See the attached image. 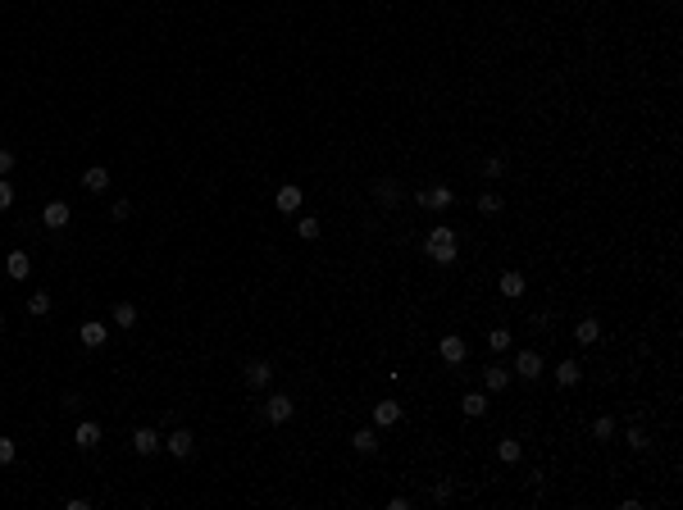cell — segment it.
Segmentation results:
<instances>
[{
	"mask_svg": "<svg viewBox=\"0 0 683 510\" xmlns=\"http://www.w3.org/2000/svg\"><path fill=\"white\" fill-rule=\"evenodd\" d=\"M424 255H433L438 264H451V260H456V233H451L447 224H438V228L424 237Z\"/></svg>",
	"mask_w": 683,
	"mask_h": 510,
	"instance_id": "obj_1",
	"label": "cell"
},
{
	"mask_svg": "<svg viewBox=\"0 0 683 510\" xmlns=\"http://www.w3.org/2000/svg\"><path fill=\"white\" fill-rule=\"evenodd\" d=\"M292 415H296V401L287 397V392H274V397L264 401V419H269V424H287Z\"/></svg>",
	"mask_w": 683,
	"mask_h": 510,
	"instance_id": "obj_2",
	"label": "cell"
},
{
	"mask_svg": "<svg viewBox=\"0 0 683 510\" xmlns=\"http://www.w3.org/2000/svg\"><path fill=\"white\" fill-rule=\"evenodd\" d=\"M415 200L424 210H451V205H456V191H451V187H419Z\"/></svg>",
	"mask_w": 683,
	"mask_h": 510,
	"instance_id": "obj_3",
	"label": "cell"
},
{
	"mask_svg": "<svg viewBox=\"0 0 683 510\" xmlns=\"http://www.w3.org/2000/svg\"><path fill=\"white\" fill-rule=\"evenodd\" d=\"M438 355L447 364H465V355H469V346H465V338H460V333H447V338L438 342Z\"/></svg>",
	"mask_w": 683,
	"mask_h": 510,
	"instance_id": "obj_4",
	"label": "cell"
},
{
	"mask_svg": "<svg viewBox=\"0 0 683 510\" xmlns=\"http://www.w3.org/2000/svg\"><path fill=\"white\" fill-rule=\"evenodd\" d=\"M301 200H305V191L296 187V182H283V187H278V196H274V205H278V215H296V210H301Z\"/></svg>",
	"mask_w": 683,
	"mask_h": 510,
	"instance_id": "obj_5",
	"label": "cell"
},
{
	"mask_svg": "<svg viewBox=\"0 0 683 510\" xmlns=\"http://www.w3.org/2000/svg\"><path fill=\"white\" fill-rule=\"evenodd\" d=\"M42 224L51 228V233H60V228H69V224H73V210L64 205V200H51V205L42 210Z\"/></svg>",
	"mask_w": 683,
	"mask_h": 510,
	"instance_id": "obj_6",
	"label": "cell"
},
{
	"mask_svg": "<svg viewBox=\"0 0 683 510\" xmlns=\"http://www.w3.org/2000/svg\"><path fill=\"white\" fill-rule=\"evenodd\" d=\"M242 378H246V388H269V378H274V364H269V360H251V364H246V369H242Z\"/></svg>",
	"mask_w": 683,
	"mask_h": 510,
	"instance_id": "obj_7",
	"label": "cell"
},
{
	"mask_svg": "<svg viewBox=\"0 0 683 510\" xmlns=\"http://www.w3.org/2000/svg\"><path fill=\"white\" fill-rule=\"evenodd\" d=\"M165 447H169V456L187 460V456H191V447H196V438H191V428H173L169 438H165Z\"/></svg>",
	"mask_w": 683,
	"mask_h": 510,
	"instance_id": "obj_8",
	"label": "cell"
},
{
	"mask_svg": "<svg viewBox=\"0 0 683 510\" xmlns=\"http://www.w3.org/2000/svg\"><path fill=\"white\" fill-rule=\"evenodd\" d=\"M160 447H165V438H160L155 428H137V433H132V451H137V456H155Z\"/></svg>",
	"mask_w": 683,
	"mask_h": 510,
	"instance_id": "obj_9",
	"label": "cell"
},
{
	"mask_svg": "<svg viewBox=\"0 0 683 510\" xmlns=\"http://www.w3.org/2000/svg\"><path fill=\"white\" fill-rule=\"evenodd\" d=\"M78 338H82V346H105V338H110V324H105V319H87L82 329H78Z\"/></svg>",
	"mask_w": 683,
	"mask_h": 510,
	"instance_id": "obj_10",
	"label": "cell"
},
{
	"mask_svg": "<svg viewBox=\"0 0 683 510\" xmlns=\"http://www.w3.org/2000/svg\"><path fill=\"white\" fill-rule=\"evenodd\" d=\"M82 187L91 191V196H101V191H110V169H105V165H91V169L82 173Z\"/></svg>",
	"mask_w": 683,
	"mask_h": 510,
	"instance_id": "obj_11",
	"label": "cell"
},
{
	"mask_svg": "<svg viewBox=\"0 0 683 510\" xmlns=\"http://www.w3.org/2000/svg\"><path fill=\"white\" fill-rule=\"evenodd\" d=\"M497 287H502L506 301H519V296H524V274H519V269H506V274L497 278Z\"/></svg>",
	"mask_w": 683,
	"mask_h": 510,
	"instance_id": "obj_12",
	"label": "cell"
},
{
	"mask_svg": "<svg viewBox=\"0 0 683 510\" xmlns=\"http://www.w3.org/2000/svg\"><path fill=\"white\" fill-rule=\"evenodd\" d=\"M515 374H519V378H537V374H542V355H537V351H519L515 355Z\"/></svg>",
	"mask_w": 683,
	"mask_h": 510,
	"instance_id": "obj_13",
	"label": "cell"
},
{
	"mask_svg": "<svg viewBox=\"0 0 683 510\" xmlns=\"http://www.w3.org/2000/svg\"><path fill=\"white\" fill-rule=\"evenodd\" d=\"M483 388L487 392H506V388H511V369H506V364H487V369H483Z\"/></svg>",
	"mask_w": 683,
	"mask_h": 510,
	"instance_id": "obj_14",
	"label": "cell"
},
{
	"mask_svg": "<svg viewBox=\"0 0 683 510\" xmlns=\"http://www.w3.org/2000/svg\"><path fill=\"white\" fill-rule=\"evenodd\" d=\"M374 424L378 428L401 424V401H378V406H374Z\"/></svg>",
	"mask_w": 683,
	"mask_h": 510,
	"instance_id": "obj_15",
	"label": "cell"
},
{
	"mask_svg": "<svg viewBox=\"0 0 683 510\" xmlns=\"http://www.w3.org/2000/svg\"><path fill=\"white\" fill-rule=\"evenodd\" d=\"M374 196H378V205H383V210L401 205V187H397L392 178H378V182H374Z\"/></svg>",
	"mask_w": 683,
	"mask_h": 510,
	"instance_id": "obj_16",
	"label": "cell"
},
{
	"mask_svg": "<svg viewBox=\"0 0 683 510\" xmlns=\"http://www.w3.org/2000/svg\"><path fill=\"white\" fill-rule=\"evenodd\" d=\"M73 442H78L82 451H91L96 442H101V424H91V419H82V424L73 428Z\"/></svg>",
	"mask_w": 683,
	"mask_h": 510,
	"instance_id": "obj_17",
	"label": "cell"
},
{
	"mask_svg": "<svg viewBox=\"0 0 683 510\" xmlns=\"http://www.w3.org/2000/svg\"><path fill=\"white\" fill-rule=\"evenodd\" d=\"M579 378H583V364L579 360H561V364H556V383H561V388H574Z\"/></svg>",
	"mask_w": 683,
	"mask_h": 510,
	"instance_id": "obj_18",
	"label": "cell"
},
{
	"mask_svg": "<svg viewBox=\"0 0 683 510\" xmlns=\"http://www.w3.org/2000/svg\"><path fill=\"white\" fill-rule=\"evenodd\" d=\"M460 410H465L469 419L487 415V392H465V397H460Z\"/></svg>",
	"mask_w": 683,
	"mask_h": 510,
	"instance_id": "obj_19",
	"label": "cell"
},
{
	"mask_svg": "<svg viewBox=\"0 0 683 510\" xmlns=\"http://www.w3.org/2000/svg\"><path fill=\"white\" fill-rule=\"evenodd\" d=\"M351 447L360 451V456H374V451H378V433H374V428H355L351 433Z\"/></svg>",
	"mask_w": 683,
	"mask_h": 510,
	"instance_id": "obj_20",
	"label": "cell"
},
{
	"mask_svg": "<svg viewBox=\"0 0 683 510\" xmlns=\"http://www.w3.org/2000/svg\"><path fill=\"white\" fill-rule=\"evenodd\" d=\"M5 269H9V278H27L32 274V260H27V251H9Z\"/></svg>",
	"mask_w": 683,
	"mask_h": 510,
	"instance_id": "obj_21",
	"label": "cell"
},
{
	"mask_svg": "<svg viewBox=\"0 0 683 510\" xmlns=\"http://www.w3.org/2000/svg\"><path fill=\"white\" fill-rule=\"evenodd\" d=\"M51 292H32L27 296V314H32V319H46V314H51Z\"/></svg>",
	"mask_w": 683,
	"mask_h": 510,
	"instance_id": "obj_22",
	"label": "cell"
},
{
	"mask_svg": "<svg viewBox=\"0 0 683 510\" xmlns=\"http://www.w3.org/2000/svg\"><path fill=\"white\" fill-rule=\"evenodd\" d=\"M132 324H137V305L119 301V305H114V329H132Z\"/></svg>",
	"mask_w": 683,
	"mask_h": 510,
	"instance_id": "obj_23",
	"label": "cell"
},
{
	"mask_svg": "<svg viewBox=\"0 0 683 510\" xmlns=\"http://www.w3.org/2000/svg\"><path fill=\"white\" fill-rule=\"evenodd\" d=\"M574 338H579L583 346L597 342V338H601V324H597V319H579V324H574Z\"/></svg>",
	"mask_w": 683,
	"mask_h": 510,
	"instance_id": "obj_24",
	"label": "cell"
},
{
	"mask_svg": "<svg viewBox=\"0 0 683 510\" xmlns=\"http://www.w3.org/2000/svg\"><path fill=\"white\" fill-rule=\"evenodd\" d=\"M497 456H502L506 465H519V456H524V447H519L515 438H502V442H497Z\"/></svg>",
	"mask_w": 683,
	"mask_h": 510,
	"instance_id": "obj_25",
	"label": "cell"
},
{
	"mask_svg": "<svg viewBox=\"0 0 683 510\" xmlns=\"http://www.w3.org/2000/svg\"><path fill=\"white\" fill-rule=\"evenodd\" d=\"M615 428H620V424H615L611 415H601V419H592V428H588V433H592L597 442H611V438H615Z\"/></svg>",
	"mask_w": 683,
	"mask_h": 510,
	"instance_id": "obj_26",
	"label": "cell"
},
{
	"mask_svg": "<svg viewBox=\"0 0 683 510\" xmlns=\"http://www.w3.org/2000/svg\"><path fill=\"white\" fill-rule=\"evenodd\" d=\"M502 205L506 200L497 196V191H483V196H478V215H502Z\"/></svg>",
	"mask_w": 683,
	"mask_h": 510,
	"instance_id": "obj_27",
	"label": "cell"
},
{
	"mask_svg": "<svg viewBox=\"0 0 683 510\" xmlns=\"http://www.w3.org/2000/svg\"><path fill=\"white\" fill-rule=\"evenodd\" d=\"M624 442H629V447H633V451H647V442H651V438H647V433H642L638 424H633L629 433H624Z\"/></svg>",
	"mask_w": 683,
	"mask_h": 510,
	"instance_id": "obj_28",
	"label": "cell"
},
{
	"mask_svg": "<svg viewBox=\"0 0 683 510\" xmlns=\"http://www.w3.org/2000/svg\"><path fill=\"white\" fill-rule=\"evenodd\" d=\"M296 233H301L305 242H314V237H319V219H296Z\"/></svg>",
	"mask_w": 683,
	"mask_h": 510,
	"instance_id": "obj_29",
	"label": "cell"
},
{
	"mask_svg": "<svg viewBox=\"0 0 683 510\" xmlns=\"http://www.w3.org/2000/svg\"><path fill=\"white\" fill-rule=\"evenodd\" d=\"M14 456H18L14 438H0V469H5V465H14Z\"/></svg>",
	"mask_w": 683,
	"mask_h": 510,
	"instance_id": "obj_30",
	"label": "cell"
},
{
	"mask_svg": "<svg viewBox=\"0 0 683 510\" xmlns=\"http://www.w3.org/2000/svg\"><path fill=\"white\" fill-rule=\"evenodd\" d=\"M487 346H492V351H506V346H511V333H506V329H492V333H487Z\"/></svg>",
	"mask_w": 683,
	"mask_h": 510,
	"instance_id": "obj_31",
	"label": "cell"
},
{
	"mask_svg": "<svg viewBox=\"0 0 683 510\" xmlns=\"http://www.w3.org/2000/svg\"><path fill=\"white\" fill-rule=\"evenodd\" d=\"M502 173H506V160H502V155L483 160V178H502Z\"/></svg>",
	"mask_w": 683,
	"mask_h": 510,
	"instance_id": "obj_32",
	"label": "cell"
},
{
	"mask_svg": "<svg viewBox=\"0 0 683 510\" xmlns=\"http://www.w3.org/2000/svg\"><path fill=\"white\" fill-rule=\"evenodd\" d=\"M9 205H14V182H5V178H0V215H5Z\"/></svg>",
	"mask_w": 683,
	"mask_h": 510,
	"instance_id": "obj_33",
	"label": "cell"
},
{
	"mask_svg": "<svg viewBox=\"0 0 683 510\" xmlns=\"http://www.w3.org/2000/svg\"><path fill=\"white\" fill-rule=\"evenodd\" d=\"M9 173H14V151L0 146V178H9Z\"/></svg>",
	"mask_w": 683,
	"mask_h": 510,
	"instance_id": "obj_34",
	"label": "cell"
},
{
	"mask_svg": "<svg viewBox=\"0 0 683 510\" xmlns=\"http://www.w3.org/2000/svg\"><path fill=\"white\" fill-rule=\"evenodd\" d=\"M433 502L447 506V502H451V483H438V487H433Z\"/></svg>",
	"mask_w": 683,
	"mask_h": 510,
	"instance_id": "obj_35",
	"label": "cell"
},
{
	"mask_svg": "<svg viewBox=\"0 0 683 510\" xmlns=\"http://www.w3.org/2000/svg\"><path fill=\"white\" fill-rule=\"evenodd\" d=\"M110 215H114V219H119V224H123V219L132 215V205H128V200H114V210H110Z\"/></svg>",
	"mask_w": 683,
	"mask_h": 510,
	"instance_id": "obj_36",
	"label": "cell"
},
{
	"mask_svg": "<svg viewBox=\"0 0 683 510\" xmlns=\"http://www.w3.org/2000/svg\"><path fill=\"white\" fill-rule=\"evenodd\" d=\"M0 333H5V314H0Z\"/></svg>",
	"mask_w": 683,
	"mask_h": 510,
	"instance_id": "obj_37",
	"label": "cell"
}]
</instances>
